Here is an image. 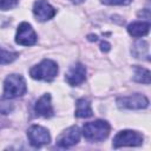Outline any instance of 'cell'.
<instances>
[{"label":"cell","instance_id":"1","mask_svg":"<svg viewBox=\"0 0 151 151\" xmlns=\"http://www.w3.org/2000/svg\"><path fill=\"white\" fill-rule=\"evenodd\" d=\"M110 131H111L110 124L103 119H97L94 122L85 123L81 129L84 138L91 143L103 142L109 137Z\"/></svg>","mask_w":151,"mask_h":151},{"label":"cell","instance_id":"2","mask_svg":"<svg viewBox=\"0 0 151 151\" xmlns=\"http://www.w3.org/2000/svg\"><path fill=\"white\" fill-rule=\"evenodd\" d=\"M27 92L26 80L21 74H9L4 81V97L6 99H13L22 97Z\"/></svg>","mask_w":151,"mask_h":151},{"label":"cell","instance_id":"3","mask_svg":"<svg viewBox=\"0 0 151 151\" xmlns=\"http://www.w3.org/2000/svg\"><path fill=\"white\" fill-rule=\"evenodd\" d=\"M58 64L51 59H44L29 70V76L35 80L52 81L58 74Z\"/></svg>","mask_w":151,"mask_h":151},{"label":"cell","instance_id":"4","mask_svg":"<svg viewBox=\"0 0 151 151\" xmlns=\"http://www.w3.org/2000/svg\"><path fill=\"white\" fill-rule=\"evenodd\" d=\"M143 140L144 137L140 132L134 130H122L114 136L112 146L114 149L123 146H140L143 144Z\"/></svg>","mask_w":151,"mask_h":151},{"label":"cell","instance_id":"5","mask_svg":"<svg viewBox=\"0 0 151 151\" xmlns=\"http://www.w3.org/2000/svg\"><path fill=\"white\" fill-rule=\"evenodd\" d=\"M116 103L119 109H124V110H144L149 106V99L140 93L118 97Z\"/></svg>","mask_w":151,"mask_h":151},{"label":"cell","instance_id":"6","mask_svg":"<svg viewBox=\"0 0 151 151\" xmlns=\"http://www.w3.org/2000/svg\"><path fill=\"white\" fill-rule=\"evenodd\" d=\"M27 138L33 147H41L51 142V134L48 130L40 125H32L27 130Z\"/></svg>","mask_w":151,"mask_h":151},{"label":"cell","instance_id":"7","mask_svg":"<svg viewBox=\"0 0 151 151\" xmlns=\"http://www.w3.org/2000/svg\"><path fill=\"white\" fill-rule=\"evenodd\" d=\"M38 40V35L31 24L22 21L19 24L15 34V42L21 46H33Z\"/></svg>","mask_w":151,"mask_h":151},{"label":"cell","instance_id":"8","mask_svg":"<svg viewBox=\"0 0 151 151\" xmlns=\"http://www.w3.org/2000/svg\"><path fill=\"white\" fill-rule=\"evenodd\" d=\"M80 132L81 131L79 130L78 126L76 125L70 126L68 129L63 131L57 138V146L61 149H68V147L74 146L80 140Z\"/></svg>","mask_w":151,"mask_h":151},{"label":"cell","instance_id":"9","mask_svg":"<svg viewBox=\"0 0 151 151\" xmlns=\"http://www.w3.org/2000/svg\"><path fill=\"white\" fill-rule=\"evenodd\" d=\"M33 14L38 21H47L51 20L55 14L57 9L46 0H37L33 4Z\"/></svg>","mask_w":151,"mask_h":151},{"label":"cell","instance_id":"10","mask_svg":"<svg viewBox=\"0 0 151 151\" xmlns=\"http://www.w3.org/2000/svg\"><path fill=\"white\" fill-rule=\"evenodd\" d=\"M86 79V67L81 63L73 64L65 74V80L70 86H78Z\"/></svg>","mask_w":151,"mask_h":151},{"label":"cell","instance_id":"11","mask_svg":"<svg viewBox=\"0 0 151 151\" xmlns=\"http://www.w3.org/2000/svg\"><path fill=\"white\" fill-rule=\"evenodd\" d=\"M34 113H35V116L42 117V118H51L54 114L50 93L42 94L35 101V104H34Z\"/></svg>","mask_w":151,"mask_h":151},{"label":"cell","instance_id":"12","mask_svg":"<svg viewBox=\"0 0 151 151\" xmlns=\"http://www.w3.org/2000/svg\"><path fill=\"white\" fill-rule=\"evenodd\" d=\"M150 31V22L149 21H133L127 26V32L133 38H142L147 35Z\"/></svg>","mask_w":151,"mask_h":151},{"label":"cell","instance_id":"13","mask_svg":"<svg viewBox=\"0 0 151 151\" xmlns=\"http://www.w3.org/2000/svg\"><path fill=\"white\" fill-rule=\"evenodd\" d=\"M76 117L77 118H90L93 116L91 103L86 98H80L76 103Z\"/></svg>","mask_w":151,"mask_h":151},{"label":"cell","instance_id":"14","mask_svg":"<svg viewBox=\"0 0 151 151\" xmlns=\"http://www.w3.org/2000/svg\"><path fill=\"white\" fill-rule=\"evenodd\" d=\"M131 53L134 58L137 59H145L150 60V54H149V44L145 40H138L132 45Z\"/></svg>","mask_w":151,"mask_h":151},{"label":"cell","instance_id":"15","mask_svg":"<svg viewBox=\"0 0 151 151\" xmlns=\"http://www.w3.org/2000/svg\"><path fill=\"white\" fill-rule=\"evenodd\" d=\"M134 70V74L132 77V80L136 83H140V84H145L149 85L150 84V71L142 67V66H133Z\"/></svg>","mask_w":151,"mask_h":151},{"label":"cell","instance_id":"16","mask_svg":"<svg viewBox=\"0 0 151 151\" xmlns=\"http://www.w3.org/2000/svg\"><path fill=\"white\" fill-rule=\"evenodd\" d=\"M19 57L18 52H13V51H8L5 48L0 47V65H7L13 63L17 58Z\"/></svg>","mask_w":151,"mask_h":151},{"label":"cell","instance_id":"17","mask_svg":"<svg viewBox=\"0 0 151 151\" xmlns=\"http://www.w3.org/2000/svg\"><path fill=\"white\" fill-rule=\"evenodd\" d=\"M19 0H0V11H8L18 5Z\"/></svg>","mask_w":151,"mask_h":151},{"label":"cell","instance_id":"18","mask_svg":"<svg viewBox=\"0 0 151 151\" xmlns=\"http://www.w3.org/2000/svg\"><path fill=\"white\" fill-rule=\"evenodd\" d=\"M100 1L109 6H125L131 4L132 0H100Z\"/></svg>","mask_w":151,"mask_h":151},{"label":"cell","instance_id":"19","mask_svg":"<svg viewBox=\"0 0 151 151\" xmlns=\"http://www.w3.org/2000/svg\"><path fill=\"white\" fill-rule=\"evenodd\" d=\"M13 111V104L5 101V100H0V113L2 114H7L9 112Z\"/></svg>","mask_w":151,"mask_h":151},{"label":"cell","instance_id":"20","mask_svg":"<svg viewBox=\"0 0 151 151\" xmlns=\"http://www.w3.org/2000/svg\"><path fill=\"white\" fill-rule=\"evenodd\" d=\"M100 50L103 52H109L111 50V45L107 41H100Z\"/></svg>","mask_w":151,"mask_h":151},{"label":"cell","instance_id":"21","mask_svg":"<svg viewBox=\"0 0 151 151\" xmlns=\"http://www.w3.org/2000/svg\"><path fill=\"white\" fill-rule=\"evenodd\" d=\"M144 12H145V17H146V18L149 19V18H150V13H149V9H147V8H145V9H144ZM138 15H139V17H140V15L143 17V15H144V13L139 12V13H138Z\"/></svg>","mask_w":151,"mask_h":151},{"label":"cell","instance_id":"22","mask_svg":"<svg viewBox=\"0 0 151 151\" xmlns=\"http://www.w3.org/2000/svg\"><path fill=\"white\" fill-rule=\"evenodd\" d=\"M70 1H72L73 4H77V5H78V4H81V2H84L85 0H70Z\"/></svg>","mask_w":151,"mask_h":151}]
</instances>
